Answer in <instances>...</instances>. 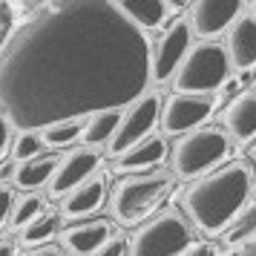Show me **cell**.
<instances>
[{"mask_svg": "<svg viewBox=\"0 0 256 256\" xmlns=\"http://www.w3.org/2000/svg\"><path fill=\"white\" fill-rule=\"evenodd\" d=\"M14 193L9 190L6 184H0V230L6 228V222H9V213H12V204H14Z\"/></svg>", "mask_w": 256, "mask_h": 256, "instance_id": "cell-26", "label": "cell"}, {"mask_svg": "<svg viewBox=\"0 0 256 256\" xmlns=\"http://www.w3.org/2000/svg\"><path fill=\"white\" fill-rule=\"evenodd\" d=\"M106 198V182L104 176H90L86 182L70 190L60 198V219H84L104 204Z\"/></svg>", "mask_w": 256, "mask_h": 256, "instance_id": "cell-15", "label": "cell"}, {"mask_svg": "<svg viewBox=\"0 0 256 256\" xmlns=\"http://www.w3.org/2000/svg\"><path fill=\"white\" fill-rule=\"evenodd\" d=\"M101 167V152L92 150V147H78V150H70L66 156H60L58 164H55V173L49 178V196L52 198H64L70 190L86 182L90 176Z\"/></svg>", "mask_w": 256, "mask_h": 256, "instance_id": "cell-11", "label": "cell"}, {"mask_svg": "<svg viewBox=\"0 0 256 256\" xmlns=\"http://www.w3.org/2000/svg\"><path fill=\"white\" fill-rule=\"evenodd\" d=\"M44 210H46V198L40 193H24L20 198H14L12 213H9V228L24 230L26 224H32Z\"/></svg>", "mask_w": 256, "mask_h": 256, "instance_id": "cell-21", "label": "cell"}, {"mask_svg": "<svg viewBox=\"0 0 256 256\" xmlns=\"http://www.w3.org/2000/svg\"><path fill=\"white\" fill-rule=\"evenodd\" d=\"M193 46V35L184 18H176L173 24L164 29L158 40L150 44V81L164 84L176 75V70L182 66L184 55Z\"/></svg>", "mask_w": 256, "mask_h": 256, "instance_id": "cell-8", "label": "cell"}, {"mask_svg": "<svg viewBox=\"0 0 256 256\" xmlns=\"http://www.w3.org/2000/svg\"><path fill=\"white\" fill-rule=\"evenodd\" d=\"M224 46V55H228V64L230 66H239V70H250L256 58V18H254V6L248 3L236 24L228 29V44Z\"/></svg>", "mask_w": 256, "mask_h": 256, "instance_id": "cell-13", "label": "cell"}, {"mask_svg": "<svg viewBox=\"0 0 256 256\" xmlns=\"http://www.w3.org/2000/svg\"><path fill=\"white\" fill-rule=\"evenodd\" d=\"M60 156H38V158H29V162H18L14 164L12 182L24 193H35L38 187H46L52 173H55V164H58Z\"/></svg>", "mask_w": 256, "mask_h": 256, "instance_id": "cell-18", "label": "cell"}, {"mask_svg": "<svg viewBox=\"0 0 256 256\" xmlns=\"http://www.w3.org/2000/svg\"><path fill=\"white\" fill-rule=\"evenodd\" d=\"M24 256H66L60 250L58 244H40V248H32V250H26Z\"/></svg>", "mask_w": 256, "mask_h": 256, "instance_id": "cell-30", "label": "cell"}, {"mask_svg": "<svg viewBox=\"0 0 256 256\" xmlns=\"http://www.w3.org/2000/svg\"><path fill=\"white\" fill-rule=\"evenodd\" d=\"M9 141H12V127H9L6 116L0 112V158L6 156V150H9Z\"/></svg>", "mask_w": 256, "mask_h": 256, "instance_id": "cell-29", "label": "cell"}, {"mask_svg": "<svg viewBox=\"0 0 256 256\" xmlns=\"http://www.w3.org/2000/svg\"><path fill=\"white\" fill-rule=\"evenodd\" d=\"M44 150L40 144V136L38 132H18L12 144V158L14 162H29V158H38Z\"/></svg>", "mask_w": 256, "mask_h": 256, "instance_id": "cell-24", "label": "cell"}, {"mask_svg": "<svg viewBox=\"0 0 256 256\" xmlns=\"http://www.w3.org/2000/svg\"><path fill=\"white\" fill-rule=\"evenodd\" d=\"M173 173H141L121 178L112 190L110 208L121 224H138L173 193Z\"/></svg>", "mask_w": 256, "mask_h": 256, "instance_id": "cell-3", "label": "cell"}, {"mask_svg": "<svg viewBox=\"0 0 256 256\" xmlns=\"http://www.w3.org/2000/svg\"><path fill=\"white\" fill-rule=\"evenodd\" d=\"M213 112V98L210 95H182L176 92L162 104L158 121L167 136H187L198 130Z\"/></svg>", "mask_w": 256, "mask_h": 256, "instance_id": "cell-10", "label": "cell"}, {"mask_svg": "<svg viewBox=\"0 0 256 256\" xmlns=\"http://www.w3.org/2000/svg\"><path fill=\"white\" fill-rule=\"evenodd\" d=\"M118 14L127 20L132 29H138L147 38V32H156L167 24V18L176 12V3H164V0H124L116 3Z\"/></svg>", "mask_w": 256, "mask_h": 256, "instance_id": "cell-14", "label": "cell"}, {"mask_svg": "<svg viewBox=\"0 0 256 256\" xmlns=\"http://www.w3.org/2000/svg\"><path fill=\"white\" fill-rule=\"evenodd\" d=\"M178 256H219V250H216V244H210V242H193L184 254H178Z\"/></svg>", "mask_w": 256, "mask_h": 256, "instance_id": "cell-28", "label": "cell"}, {"mask_svg": "<svg viewBox=\"0 0 256 256\" xmlns=\"http://www.w3.org/2000/svg\"><path fill=\"white\" fill-rule=\"evenodd\" d=\"M12 173H14V164H12V162H9V164H3V167H0V182L12 178Z\"/></svg>", "mask_w": 256, "mask_h": 256, "instance_id": "cell-33", "label": "cell"}, {"mask_svg": "<svg viewBox=\"0 0 256 256\" xmlns=\"http://www.w3.org/2000/svg\"><path fill=\"white\" fill-rule=\"evenodd\" d=\"M158 112H162V95L158 92H144L130 106H124L112 138L106 141V152L118 158L121 152H127L130 147H136L138 141L152 136V130L158 124Z\"/></svg>", "mask_w": 256, "mask_h": 256, "instance_id": "cell-7", "label": "cell"}, {"mask_svg": "<svg viewBox=\"0 0 256 256\" xmlns=\"http://www.w3.org/2000/svg\"><path fill=\"white\" fill-rule=\"evenodd\" d=\"M230 75V64L219 40H198L190 46L182 66L173 75V86L182 95H210L222 90Z\"/></svg>", "mask_w": 256, "mask_h": 256, "instance_id": "cell-4", "label": "cell"}, {"mask_svg": "<svg viewBox=\"0 0 256 256\" xmlns=\"http://www.w3.org/2000/svg\"><path fill=\"white\" fill-rule=\"evenodd\" d=\"M60 224H64V219H60L58 210H44L40 216H38L32 224H26L24 230H20V236H18V242L24 244L26 250H32V248H40V244H46L55 233L60 230Z\"/></svg>", "mask_w": 256, "mask_h": 256, "instance_id": "cell-19", "label": "cell"}, {"mask_svg": "<svg viewBox=\"0 0 256 256\" xmlns=\"http://www.w3.org/2000/svg\"><path fill=\"white\" fill-rule=\"evenodd\" d=\"M95 256H127V236L116 230L104 244H101V250Z\"/></svg>", "mask_w": 256, "mask_h": 256, "instance_id": "cell-25", "label": "cell"}, {"mask_svg": "<svg viewBox=\"0 0 256 256\" xmlns=\"http://www.w3.org/2000/svg\"><path fill=\"white\" fill-rule=\"evenodd\" d=\"M248 9V3H236V0H198L187 6V26L190 35L202 38V40H216L222 32H228L236 18Z\"/></svg>", "mask_w": 256, "mask_h": 256, "instance_id": "cell-9", "label": "cell"}, {"mask_svg": "<svg viewBox=\"0 0 256 256\" xmlns=\"http://www.w3.org/2000/svg\"><path fill=\"white\" fill-rule=\"evenodd\" d=\"M118 228L110 219H90L78 222L60 233V250L70 256H95L101 250V244L116 233Z\"/></svg>", "mask_w": 256, "mask_h": 256, "instance_id": "cell-12", "label": "cell"}, {"mask_svg": "<svg viewBox=\"0 0 256 256\" xmlns=\"http://www.w3.org/2000/svg\"><path fill=\"white\" fill-rule=\"evenodd\" d=\"M118 121H121V110H106V112H98V116H90L84 121L81 138L86 147H98V144H106L116 132Z\"/></svg>", "mask_w": 256, "mask_h": 256, "instance_id": "cell-20", "label": "cell"}, {"mask_svg": "<svg viewBox=\"0 0 256 256\" xmlns=\"http://www.w3.org/2000/svg\"><path fill=\"white\" fill-rule=\"evenodd\" d=\"M81 130H84V121H60V124H52V127H44L38 136H40V144L44 147H70L72 141L81 138Z\"/></svg>", "mask_w": 256, "mask_h": 256, "instance_id": "cell-22", "label": "cell"}, {"mask_svg": "<svg viewBox=\"0 0 256 256\" xmlns=\"http://www.w3.org/2000/svg\"><path fill=\"white\" fill-rule=\"evenodd\" d=\"M167 158V138L164 136H147L136 147L121 152L116 158V170L121 173H147Z\"/></svg>", "mask_w": 256, "mask_h": 256, "instance_id": "cell-16", "label": "cell"}, {"mask_svg": "<svg viewBox=\"0 0 256 256\" xmlns=\"http://www.w3.org/2000/svg\"><path fill=\"white\" fill-rule=\"evenodd\" d=\"M224 127H228V138L236 141H254L256 132V92L248 86L242 95H236L224 112Z\"/></svg>", "mask_w": 256, "mask_h": 256, "instance_id": "cell-17", "label": "cell"}, {"mask_svg": "<svg viewBox=\"0 0 256 256\" xmlns=\"http://www.w3.org/2000/svg\"><path fill=\"white\" fill-rule=\"evenodd\" d=\"M0 256H14V242L9 236H0Z\"/></svg>", "mask_w": 256, "mask_h": 256, "instance_id": "cell-31", "label": "cell"}, {"mask_svg": "<svg viewBox=\"0 0 256 256\" xmlns=\"http://www.w3.org/2000/svg\"><path fill=\"white\" fill-rule=\"evenodd\" d=\"M250 239H254V204H248V208L224 228V242L233 244V248L250 244Z\"/></svg>", "mask_w": 256, "mask_h": 256, "instance_id": "cell-23", "label": "cell"}, {"mask_svg": "<svg viewBox=\"0 0 256 256\" xmlns=\"http://www.w3.org/2000/svg\"><path fill=\"white\" fill-rule=\"evenodd\" d=\"M193 244V228L178 210H164L127 242V256H178Z\"/></svg>", "mask_w": 256, "mask_h": 256, "instance_id": "cell-6", "label": "cell"}, {"mask_svg": "<svg viewBox=\"0 0 256 256\" xmlns=\"http://www.w3.org/2000/svg\"><path fill=\"white\" fill-rule=\"evenodd\" d=\"M228 256H256V254H254V242H250V244H242L239 250H233V254H228Z\"/></svg>", "mask_w": 256, "mask_h": 256, "instance_id": "cell-32", "label": "cell"}, {"mask_svg": "<svg viewBox=\"0 0 256 256\" xmlns=\"http://www.w3.org/2000/svg\"><path fill=\"white\" fill-rule=\"evenodd\" d=\"M9 35H12V14H9L6 3H0V49L9 40Z\"/></svg>", "mask_w": 256, "mask_h": 256, "instance_id": "cell-27", "label": "cell"}, {"mask_svg": "<svg viewBox=\"0 0 256 256\" xmlns=\"http://www.w3.org/2000/svg\"><path fill=\"white\" fill-rule=\"evenodd\" d=\"M230 152V138L219 127H198L176 141L173 178H198L219 167Z\"/></svg>", "mask_w": 256, "mask_h": 256, "instance_id": "cell-5", "label": "cell"}, {"mask_svg": "<svg viewBox=\"0 0 256 256\" xmlns=\"http://www.w3.org/2000/svg\"><path fill=\"white\" fill-rule=\"evenodd\" d=\"M254 196V173L242 162L219 167L184 190V213L204 236H219Z\"/></svg>", "mask_w": 256, "mask_h": 256, "instance_id": "cell-2", "label": "cell"}, {"mask_svg": "<svg viewBox=\"0 0 256 256\" xmlns=\"http://www.w3.org/2000/svg\"><path fill=\"white\" fill-rule=\"evenodd\" d=\"M147 84L150 44L116 3H44L0 49V112L18 132L124 110Z\"/></svg>", "mask_w": 256, "mask_h": 256, "instance_id": "cell-1", "label": "cell"}]
</instances>
